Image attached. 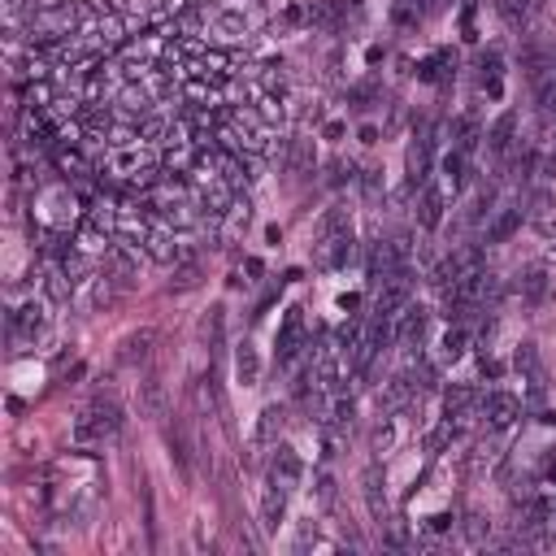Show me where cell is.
<instances>
[{
  "label": "cell",
  "mask_w": 556,
  "mask_h": 556,
  "mask_svg": "<svg viewBox=\"0 0 556 556\" xmlns=\"http://www.w3.org/2000/svg\"><path fill=\"white\" fill-rule=\"evenodd\" d=\"M122 431V409L113 400H96L91 409L79 413V422H74V443L79 448H91V443H105Z\"/></svg>",
  "instance_id": "cell-1"
},
{
  "label": "cell",
  "mask_w": 556,
  "mask_h": 556,
  "mask_svg": "<svg viewBox=\"0 0 556 556\" xmlns=\"http://www.w3.org/2000/svg\"><path fill=\"white\" fill-rule=\"evenodd\" d=\"M517 413H522L517 396H509V391H491V396H483V417H487L491 431H504V426H513Z\"/></svg>",
  "instance_id": "cell-2"
},
{
  "label": "cell",
  "mask_w": 556,
  "mask_h": 556,
  "mask_svg": "<svg viewBox=\"0 0 556 556\" xmlns=\"http://www.w3.org/2000/svg\"><path fill=\"white\" fill-rule=\"evenodd\" d=\"M270 478H274V483H283L287 491L300 487V478H305V465H300L296 448H287V443H278V448H274V469H270Z\"/></svg>",
  "instance_id": "cell-3"
},
{
  "label": "cell",
  "mask_w": 556,
  "mask_h": 556,
  "mask_svg": "<svg viewBox=\"0 0 556 556\" xmlns=\"http://www.w3.org/2000/svg\"><path fill=\"white\" fill-rule=\"evenodd\" d=\"M300 343H305V313L300 309H291L287 313V322H283V335H278V361H296V352H300Z\"/></svg>",
  "instance_id": "cell-4"
},
{
  "label": "cell",
  "mask_w": 556,
  "mask_h": 556,
  "mask_svg": "<svg viewBox=\"0 0 556 556\" xmlns=\"http://www.w3.org/2000/svg\"><path fill=\"white\" fill-rule=\"evenodd\" d=\"M422 335H426V313L413 309V305H404V309H400V322H396V339H400L404 348H417Z\"/></svg>",
  "instance_id": "cell-5"
},
{
  "label": "cell",
  "mask_w": 556,
  "mask_h": 556,
  "mask_svg": "<svg viewBox=\"0 0 556 556\" xmlns=\"http://www.w3.org/2000/svg\"><path fill=\"white\" fill-rule=\"evenodd\" d=\"M287 513V487L283 483H274L270 478V487H265V500H261V526L265 530H278V522H283Z\"/></svg>",
  "instance_id": "cell-6"
},
{
  "label": "cell",
  "mask_w": 556,
  "mask_h": 556,
  "mask_svg": "<svg viewBox=\"0 0 556 556\" xmlns=\"http://www.w3.org/2000/svg\"><path fill=\"white\" fill-rule=\"evenodd\" d=\"M139 409H144V417H165V383L161 378H144L139 383Z\"/></svg>",
  "instance_id": "cell-7"
},
{
  "label": "cell",
  "mask_w": 556,
  "mask_h": 556,
  "mask_svg": "<svg viewBox=\"0 0 556 556\" xmlns=\"http://www.w3.org/2000/svg\"><path fill=\"white\" fill-rule=\"evenodd\" d=\"M417 222L426 226V231H435V226L443 222V191H439V187H422V205H417Z\"/></svg>",
  "instance_id": "cell-8"
},
{
  "label": "cell",
  "mask_w": 556,
  "mask_h": 556,
  "mask_svg": "<svg viewBox=\"0 0 556 556\" xmlns=\"http://www.w3.org/2000/svg\"><path fill=\"white\" fill-rule=\"evenodd\" d=\"M235 378H239L244 387H252L261 378V357H257V348H252V343H239L235 348Z\"/></svg>",
  "instance_id": "cell-9"
},
{
  "label": "cell",
  "mask_w": 556,
  "mask_h": 556,
  "mask_svg": "<svg viewBox=\"0 0 556 556\" xmlns=\"http://www.w3.org/2000/svg\"><path fill=\"white\" fill-rule=\"evenodd\" d=\"M474 404H478L474 387H452V391L443 396V413H448V422H461V417H469Z\"/></svg>",
  "instance_id": "cell-10"
},
{
  "label": "cell",
  "mask_w": 556,
  "mask_h": 556,
  "mask_svg": "<svg viewBox=\"0 0 556 556\" xmlns=\"http://www.w3.org/2000/svg\"><path fill=\"white\" fill-rule=\"evenodd\" d=\"M213 31H217V35H226V39L244 35V31H248L244 9H217V13H213Z\"/></svg>",
  "instance_id": "cell-11"
},
{
  "label": "cell",
  "mask_w": 556,
  "mask_h": 556,
  "mask_svg": "<svg viewBox=\"0 0 556 556\" xmlns=\"http://www.w3.org/2000/svg\"><path fill=\"white\" fill-rule=\"evenodd\" d=\"M378 487H383V483H378V469L369 465V469H365V504H369V513H374L378 522H387V495L378 491Z\"/></svg>",
  "instance_id": "cell-12"
},
{
  "label": "cell",
  "mask_w": 556,
  "mask_h": 556,
  "mask_svg": "<svg viewBox=\"0 0 556 556\" xmlns=\"http://www.w3.org/2000/svg\"><path fill=\"white\" fill-rule=\"evenodd\" d=\"M548 287H552V278H548V270H530V274L522 278V296H526V305H543V296H548Z\"/></svg>",
  "instance_id": "cell-13"
},
{
  "label": "cell",
  "mask_w": 556,
  "mask_h": 556,
  "mask_svg": "<svg viewBox=\"0 0 556 556\" xmlns=\"http://www.w3.org/2000/svg\"><path fill=\"white\" fill-rule=\"evenodd\" d=\"M517 226H522V209H504V213L491 222L487 239H491V244H504V239H513V235H517Z\"/></svg>",
  "instance_id": "cell-14"
},
{
  "label": "cell",
  "mask_w": 556,
  "mask_h": 556,
  "mask_svg": "<svg viewBox=\"0 0 556 556\" xmlns=\"http://www.w3.org/2000/svg\"><path fill=\"white\" fill-rule=\"evenodd\" d=\"M513 126H517L513 113H504V118L491 126V153H509V144H513Z\"/></svg>",
  "instance_id": "cell-15"
},
{
  "label": "cell",
  "mask_w": 556,
  "mask_h": 556,
  "mask_svg": "<svg viewBox=\"0 0 556 556\" xmlns=\"http://www.w3.org/2000/svg\"><path fill=\"white\" fill-rule=\"evenodd\" d=\"M44 291H48V300H57V305H65V300H70V283H65L57 270L44 274Z\"/></svg>",
  "instance_id": "cell-16"
},
{
  "label": "cell",
  "mask_w": 556,
  "mask_h": 556,
  "mask_svg": "<svg viewBox=\"0 0 556 556\" xmlns=\"http://www.w3.org/2000/svg\"><path fill=\"white\" fill-rule=\"evenodd\" d=\"M278 422H283V413H278V409H265L261 413V422H257V443H274Z\"/></svg>",
  "instance_id": "cell-17"
},
{
  "label": "cell",
  "mask_w": 556,
  "mask_h": 556,
  "mask_svg": "<svg viewBox=\"0 0 556 556\" xmlns=\"http://www.w3.org/2000/svg\"><path fill=\"white\" fill-rule=\"evenodd\" d=\"M452 131H457V148H461V153H474V148H478V126L469 118H461Z\"/></svg>",
  "instance_id": "cell-18"
},
{
  "label": "cell",
  "mask_w": 556,
  "mask_h": 556,
  "mask_svg": "<svg viewBox=\"0 0 556 556\" xmlns=\"http://www.w3.org/2000/svg\"><path fill=\"white\" fill-rule=\"evenodd\" d=\"M309 22H317V27H335L339 13H335L331 0H313V5H309Z\"/></svg>",
  "instance_id": "cell-19"
},
{
  "label": "cell",
  "mask_w": 556,
  "mask_h": 556,
  "mask_svg": "<svg viewBox=\"0 0 556 556\" xmlns=\"http://www.w3.org/2000/svg\"><path fill=\"white\" fill-rule=\"evenodd\" d=\"M461 352H465V331H461V326H452V331L443 335V357H448V361H457Z\"/></svg>",
  "instance_id": "cell-20"
},
{
  "label": "cell",
  "mask_w": 556,
  "mask_h": 556,
  "mask_svg": "<svg viewBox=\"0 0 556 556\" xmlns=\"http://www.w3.org/2000/svg\"><path fill=\"white\" fill-rule=\"evenodd\" d=\"M443 174H448L452 183H461V179H465V161H461V153H448V157H443Z\"/></svg>",
  "instance_id": "cell-21"
},
{
  "label": "cell",
  "mask_w": 556,
  "mask_h": 556,
  "mask_svg": "<svg viewBox=\"0 0 556 556\" xmlns=\"http://www.w3.org/2000/svg\"><path fill=\"white\" fill-rule=\"evenodd\" d=\"M196 283H200V270H196V265H183L179 278H174V287H179V291H187V287H196Z\"/></svg>",
  "instance_id": "cell-22"
},
{
  "label": "cell",
  "mask_w": 556,
  "mask_h": 556,
  "mask_svg": "<svg viewBox=\"0 0 556 556\" xmlns=\"http://www.w3.org/2000/svg\"><path fill=\"white\" fill-rule=\"evenodd\" d=\"M317 495H322V504H335V483H331V478H322V483H317Z\"/></svg>",
  "instance_id": "cell-23"
},
{
  "label": "cell",
  "mask_w": 556,
  "mask_h": 556,
  "mask_svg": "<svg viewBox=\"0 0 556 556\" xmlns=\"http://www.w3.org/2000/svg\"><path fill=\"white\" fill-rule=\"evenodd\" d=\"M244 270H248V274H252V278H261V274H265V265H261V261H257V257H248V261H244Z\"/></svg>",
  "instance_id": "cell-24"
},
{
  "label": "cell",
  "mask_w": 556,
  "mask_h": 556,
  "mask_svg": "<svg viewBox=\"0 0 556 556\" xmlns=\"http://www.w3.org/2000/svg\"><path fill=\"white\" fill-rule=\"evenodd\" d=\"M396 22H400V27H413L417 13H413V9H400V13H396Z\"/></svg>",
  "instance_id": "cell-25"
},
{
  "label": "cell",
  "mask_w": 556,
  "mask_h": 556,
  "mask_svg": "<svg viewBox=\"0 0 556 556\" xmlns=\"http://www.w3.org/2000/svg\"><path fill=\"white\" fill-rule=\"evenodd\" d=\"M431 530H452V517H448V513H439V517H431Z\"/></svg>",
  "instance_id": "cell-26"
}]
</instances>
